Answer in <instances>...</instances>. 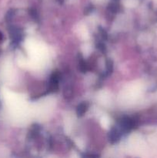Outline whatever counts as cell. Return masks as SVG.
<instances>
[{"label": "cell", "instance_id": "6da1fadb", "mask_svg": "<svg viewBox=\"0 0 157 158\" xmlns=\"http://www.w3.org/2000/svg\"><path fill=\"white\" fill-rule=\"evenodd\" d=\"M109 140H110V141L112 142V143H115V142L118 141L119 140V139L120 137V134L119 133V131L114 128V129H112V131H110V133H109Z\"/></svg>", "mask_w": 157, "mask_h": 158}, {"label": "cell", "instance_id": "7a4b0ae2", "mask_svg": "<svg viewBox=\"0 0 157 158\" xmlns=\"http://www.w3.org/2000/svg\"><path fill=\"white\" fill-rule=\"evenodd\" d=\"M88 108V104L86 103H82L81 104L78 105V106L77 107V114L78 116H82L86 113V111L87 110Z\"/></svg>", "mask_w": 157, "mask_h": 158}, {"label": "cell", "instance_id": "3957f363", "mask_svg": "<svg viewBox=\"0 0 157 158\" xmlns=\"http://www.w3.org/2000/svg\"><path fill=\"white\" fill-rule=\"evenodd\" d=\"M2 33L0 32V41L2 40Z\"/></svg>", "mask_w": 157, "mask_h": 158}]
</instances>
